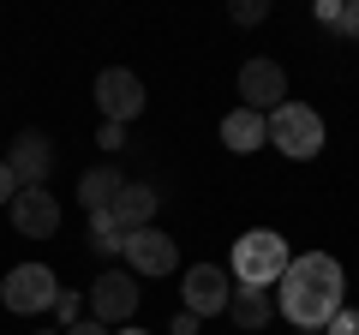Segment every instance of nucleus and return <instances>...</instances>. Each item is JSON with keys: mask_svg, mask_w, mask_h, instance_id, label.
<instances>
[{"mask_svg": "<svg viewBox=\"0 0 359 335\" xmlns=\"http://www.w3.org/2000/svg\"><path fill=\"white\" fill-rule=\"evenodd\" d=\"M341 306H347V275H341V264L330 252H299V258H287L282 282H276V311L294 329H323Z\"/></svg>", "mask_w": 359, "mask_h": 335, "instance_id": "1", "label": "nucleus"}, {"mask_svg": "<svg viewBox=\"0 0 359 335\" xmlns=\"http://www.w3.org/2000/svg\"><path fill=\"white\" fill-rule=\"evenodd\" d=\"M287 240L276 228H245L240 240H233V258H228V275L240 287H269V282H282V270H287Z\"/></svg>", "mask_w": 359, "mask_h": 335, "instance_id": "2", "label": "nucleus"}, {"mask_svg": "<svg viewBox=\"0 0 359 335\" xmlns=\"http://www.w3.org/2000/svg\"><path fill=\"white\" fill-rule=\"evenodd\" d=\"M264 126H269V144H276L282 156H294V162H311V156L323 150V114H318V108H306V102L269 108Z\"/></svg>", "mask_w": 359, "mask_h": 335, "instance_id": "3", "label": "nucleus"}, {"mask_svg": "<svg viewBox=\"0 0 359 335\" xmlns=\"http://www.w3.org/2000/svg\"><path fill=\"white\" fill-rule=\"evenodd\" d=\"M54 270L48 264H18V270H6V282H0V299H6V311H48L54 306Z\"/></svg>", "mask_w": 359, "mask_h": 335, "instance_id": "4", "label": "nucleus"}, {"mask_svg": "<svg viewBox=\"0 0 359 335\" xmlns=\"http://www.w3.org/2000/svg\"><path fill=\"white\" fill-rule=\"evenodd\" d=\"M90 311H96V323H132V311H138V275L102 270L90 282Z\"/></svg>", "mask_w": 359, "mask_h": 335, "instance_id": "5", "label": "nucleus"}, {"mask_svg": "<svg viewBox=\"0 0 359 335\" xmlns=\"http://www.w3.org/2000/svg\"><path fill=\"white\" fill-rule=\"evenodd\" d=\"M96 108H102V120H114V126L138 120V114H144V84H138V72L108 66V72L96 78Z\"/></svg>", "mask_w": 359, "mask_h": 335, "instance_id": "6", "label": "nucleus"}, {"mask_svg": "<svg viewBox=\"0 0 359 335\" xmlns=\"http://www.w3.org/2000/svg\"><path fill=\"white\" fill-rule=\"evenodd\" d=\"M180 294H186V311H192V317H216V311H228L233 275L222 270V264H192L186 282H180Z\"/></svg>", "mask_w": 359, "mask_h": 335, "instance_id": "7", "label": "nucleus"}, {"mask_svg": "<svg viewBox=\"0 0 359 335\" xmlns=\"http://www.w3.org/2000/svg\"><path fill=\"white\" fill-rule=\"evenodd\" d=\"M6 168H13L18 192H30V186H48V168H54V144H48V132L25 126V132L13 138V150H6Z\"/></svg>", "mask_w": 359, "mask_h": 335, "instance_id": "8", "label": "nucleus"}, {"mask_svg": "<svg viewBox=\"0 0 359 335\" xmlns=\"http://www.w3.org/2000/svg\"><path fill=\"white\" fill-rule=\"evenodd\" d=\"M120 252H126L132 275H168V270H174V264H180V245L168 240V233L156 228V221H150V228H132Z\"/></svg>", "mask_w": 359, "mask_h": 335, "instance_id": "9", "label": "nucleus"}, {"mask_svg": "<svg viewBox=\"0 0 359 335\" xmlns=\"http://www.w3.org/2000/svg\"><path fill=\"white\" fill-rule=\"evenodd\" d=\"M13 228L25 233V240H54V233H60V198H54L48 186L18 192L13 198Z\"/></svg>", "mask_w": 359, "mask_h": 335, "instance_id": "10", "label": "nucleus"}, {"mask_svg": "<svg viewBox=\"0 0 359 335\" xmlns=\"http://www.w3.org/2000/svg\"><path fill=\"white\" fill-rule=\"evenodd\" d=\"M240 108H252V114H264V108H282L287 102V72L276 60H245L240 66Z\"/></svg>", "mask_w": 359, "mask_h": 335, "instance_id": "11", "label": "nucleus"}, {"mask_svg": "<svg viewBox=\"0 0 359 335\" xmlns=\"http://www.w3.org/2000/svg\"><path fill=\"white\" fill-rule=\"evenodd\" d=\"M156 204H162V192H156V186L126 180V186L114 192V204H108V216H114L120 233H132V228H150V221H156Z\"/></svg>", "mask_w": 359, "mask_h": 335, "instance_id": "12", "label": "nucleus"}, {"mask_svg": "<svg viewBox=\"0 0 359 335\" xmlns=\"http://www.w3.org/2000/svg\"><path fill=\"white\" fill-rule=\"evenodd\" d=\"M222 144H228L233 156H252L257 144H269V126H264V114H252V108H233V114L222 120Z\"/></svg>", "mask_w": 359, "mask_h": 335, "instance_id": "13", "label": "nucleus"}, {"mask_svg": "<svg viewBox=\"0 0 359 335\" xmlns=\"http://www.w3.org/2000/svg\"><path fill=\"white\" fill-rule=\"evenodd\" d=\"M269 311H276V306H269L264 287H233V294H228V317L240 323V329H264Z\"/></svg>", "mask_w": 359, "mask_h": 335, "instance_id": "14", "label": "nucleus"}, {"mask_svg": "<svg viewBox=\"0 0 359 335\" xmlns=\"http://www.w3.org/2000/svg\"><path fill=\"white\" fill-rule=\"evenodd\" d=\"M120 186H126V180H120V168H90L84 180H78V204H84L90 216H96V210H108V204H114V192H120Z\"/></svg>", "mask_w": 359, "mask_h": 335, "instance_id": "15", "label": "nucleus"}, {"mask_svg": "<svg viewBox=\"0 0 359 335\" xmlns=\"http://www.w3.org/2000/svg\"><path fill=\"white\" fill-rule=\"evenodd\" d=\"M120 245H126V233L114 228V216H108V210H96V216H90V252H96V258H114Z\"/></svg>", "mask_w": 359, "mask_h": 335, "instance_id": "16", "label": "nucleus"}, {"mask_svg": "<svg viewBox=\"0 0 359 335\" xmlns=\"http://www.w3.org/2000/svg\"><path fill=\"white\" fill-rule=\"evenodd\" d=\"M228 13H233V25H264V18H269V6H264V0H233Z\"/></svg>", "mask_w": 359, "mask_h": 335, "instance_id": "17", "label": "nucleus"}, {"mask_svg": "<svg viewBox=\"0 0 359 335\" xmlns=\"http://www.w3.org/2000/svg\"><path fill=\"white\" fill-rule=\"evenodd\" d=\"M318 335H359V311H353V306H341V311H335V317L323 323Z\"/></svg>", "mask_w": 359, "mask_h": 335, "instance_id": "18", "label": "nucleus"}, {"mask_svg": "<svg viewBox=\"0 0 359 335\" xmlns=\"http://www.w3.org/2000/svg\"><path fill=\"white\" fill-rule=\"evenodd\" d=\"M96 144H102V150L114 156L120 144H126V126H114V120H102V126H96Z\"/></svg>", "mask_w": 359, "mask_h": 335, "instance_id": "19", "label": "nucleus"}, {"mask_svg": "<svg viewBox=\"0 0 359 335\" xmlns=\"http://www.w3.org/2000/svg\"><path fill=\"white\" fill-rule=\"evenodd\" d=\"M335 30L359 42V0H347V6H341V18H335Z\"/></svg>", "mask_w": 359, "mask_h": 335, "instance_id": "20", "label": "nucleus"}, {"mask_svg": "<svg viewBox=\"0 0 359 335\" xmlns=\"http://www.w3.org/2000/svg\"><path fill=\"white\" fill-rule=\"evenodd\" d=\"M54 311H60V323H78L84 306H78V294H54Z\"/></svg>", "mask_w": 359, "mask_h": 335, "instance_id": "21", "label": "nucleus"}, {"mask_svg": "<svg viewBox=\"0 0 359 335\" xmlns=\"http://www.w3.org/2000/svg\"><path fill=\"white\" fill-rule=\"evenodd\" d=\"M66 335H108V323H96V317H78V323H66Z\"/></svg>", "mask_w": 359, "mask_h": 335, "instance_id": "22", "label": "nucleus"}, {"mask_svg": "<svg viewBox=\"0 0 359 335\" xmlns=\"http://www.w3.org/2000/svg\"><path fill=\"white\" fill-rule=\"evenodd\" d=\"M13 198H18V180H13V168L0 162V204H13Z\"/></svg>", "mask_w": 359, "mask_h": 335, "instance_id": "23", "label": "nucleus"}, {"mask_svg": "<svg viewBox=\"0 0 359 335\" xmlns=\"http://www.w3.org/2000/svg\"><path fill=\"white\" fill-rule=\"evenodd\" d=\"M174 335H198V317H192V311H180V317H174Z\"/></svg>", "mask_w": 359, "mask_h": 335, "instance_id": "24", "label": "nucleus"}, {"mask_svg": "<svg viewBox=\"0 0 359 335\" xmlns=\"http://www.w3.org/2000/svg\"><path fill=\"white\" fill-rule=\"evenodd\" d=\"M120 335H156V329H120Z\"/></svg>", "mask_w": 359, "mask_h": 335, "instance_id": "25", "label": "nucleus"}, {"mask_svg": "<svg viewBox=\"0 0 359 335\" xmlns=\"http://www.w3.org/2000/svg\"><path fill=\"white\" fill-rule=\"evenodd\" d=\"M294 335H318V329H294Z\"/></svg>", "mask_w": 359, "mask_h": 335, "instance_id": "26", "label": "nucleus"}]
</instances>
